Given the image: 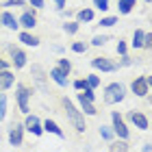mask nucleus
Wrapping results in <instances>:
<instances>
[{
  "label": "nucleus",
  "mask_w": 152,
  "mask_h": 152,
  "mask_svg": "<svg viewBox=\"0 0 152 152\" xmlns=\"http://www.w3.org/2000/svg\"><path fill=\"white\" fill-rule=\"evenodd\" d=\"M61 107H63V113L65 117L70 120V124L76 128V133H85L87 130V124H85V115H83L78 109H76L72 104V100H67V98H61Z\"/></svg>",
  "instance_id": "f257e3e1"
},
{
  "label": "nucleus",
  "mask_w": 152,
  "mask_h": 152,
  "mask_svg": "<svg viewBox=\"0 0 152 152\" xmlns=\"http://www.w3.org/2000/svg\"><path fill=\"white\" fill-rule=\"evenodd\" d=\"M126 98V89L122 83H109L104 87V104H117Z\"/></svg>",
  "instance_id": "f03ea898"
},
{
  "label": "nucleus",
  "mask_w": 152,
  "mask_h": 152,
  "mask_svg": "<svg viewBox=\"0 0 152 152\" xmlns=\"http://www.w3.org/2000/svg\"><path fill=\"white\" fill-rule=\"evenodd\" d=\"M31 89L24 85V83H18L15 85V98H18V109L22 111L24 115H28L31 111V104H28V100H31Z\"/></svg>",
  "instance_id": "7ed1b4c3"
},
{
  "label": "nucleus",
  "mask_w": 152,
  "mask_h": 152,
  "mask_svg": "<svg viewBox=\"0 0 152 152\" xmlns=\"http://www.w3.org/2000/svg\"><path fill=\"white\" fill-rule=\"evenodd\" d=\"M111 122H113V135H117L120 139H128L130 137V130H128V126H126V122H124V117L117 113V111H113L111 113Z\"/></svg>",
  "instance_id": "20e7f679"
},
{
  "label": "nucleus",
  "mask_w": 152,
  "mask_h": 152,
  "mask_svg": "<svg viewBox=\"0 0 152 152\" xmlns=\"http://www.w3.org/2000/svg\"><path fill=\"white\" fill-rule=\"evenodd\" d=\"M9 143H11V146H15V148L24 143V126L20 122H13L9 126Z\"/></svg>",
  "instance_id": "39448f33"
},
{
  "label": "nucleus",
  "mask_w": 152,
  "mask_h": 152,
  "mask_svg": "<svg viewBox=\"0 0 152 152\" xmlns=\"http://www.w3.org/2000/svg\"><path fill=\"white\" fill-rule=\"evenodd\" d=\"M9 57H11V65L15 67V70H22V67L26 65V52L22 50V48L18 46H9Z\"/></svg>",
  "instance_id": "423d86ee"
},
{
  "label": "nucleus",
  "mask_w": 152,
  "mask_h": 152,
  "mask_svg": "<svg viewBox=\"0 0 152 152\" xmlns=\"http://www.w3.org/2000/svg\"><path fill=\"white\" fill-rule=\"evenodd\" d=\"M130 89H133V94L137 96V98H146V96L150 94V85H148L146 76H137V78H133Z\"/></svg>",
  "instance_id": "0eeeda50"
},
{
  "label": "nucleus",
  "mask_w": 152,
  "mask_h": 152,
  "mask_svg": "<svg viewBox=\"0 0 152 152\" xmlns=\"http://www.w3.org/2000/svg\"><path fill=\"white\" fill-rule=\"evenodd\" d=\"M18 24L22 26V28H26V31L35 28V26H37V11L35 9H26L22 15L18 18Z\"/></svg>",
  "instance_id": "6e6552de"
},
{
  "label": "nucleus",
  "mask_w": 152,
  "mask_h": 152,
  "mask_svg": "<svg viewBox=\"0 0 152 152\" xmlns=\"http://www.w3.org/2000/svg\"><path fill=\"white\" fill-rule=\"evenodd\" d=\"M91 65L96 70H102V72H117L120 67H117L115 61H111L109 57H94L91 59Z\"/></svg>",
  "instance_id": "1a4fd4ad"
},
{
  "label": "nucleus",
  "mask_w": 152,
  "mask_h": 152,
  "mask_svg": "<svg viewBox=\"0 0 152 152\" xmlns=\"http://www.w3.org/2000/svg\"><path fill=\"white\" fill-rule=\"evenodd\" d=\"M24 130H31L35 137H41V133H44V128H41V122H39V117L37 115H26V120H24Z\"/></svg>",
  "instance_id": "9d476101"
},
{
  "label": "nucleus",
  "mask_w": 152,
  "mask_h": 152,
  "mask_svg": "<svg viewBox=\"0 0 152 152\" xmlns=\"http://www.w3.org/2000/svg\"><path fill=\"white\" fill-rule=\"evenodd\" d=\"M128 120L135 124L139 130H148V117L143 115L141 111H137V109H133V111H128Z\"/></svg>",
  "instance_id": "9b49d317"
},
{
  "label": "nucleus",
  "mask_w": 152,
  "mask_h": 152,
  "mask_svg": "<svg viewBox=\"0 0 152 152\" xmlns=\"http://www.w3.org/2000/svg\"><path fill=\"white\" fill-rule=\"evenodd\" d=\"M0 24H2V26H7L9 31H18V28H20L18 18L13 15L11 11H2V15H0Z\"/></svg>",
  "instance_id": "f8f14e48"
},
{
  "label": "nucleus",
  "mask_w": 152,
  "mask_h": 152,
  "mask_svg": "<svg viewBox=\"0 0 152 152\" xmlns=\"http://www.w3.org/2000/svg\"><path fill=\"white\" fill-rule=\"evenodd\" d=\"M31 76H33V80H35L37 85L41 87V91H48V89H46V76H44V67H41V65H33Z\"/></svg>",
  "instance_id": "ddd939ff"
},
{
  "label": "nucleus",
  "mask_w": 152,
  "mask_h": 152,
  "mask_svg": "<svg viewBox=\"0 0 152 152\" xmlns=\"http://www.w3.org/2000/svg\"><path fill=\"white\" fill-rule=\"evenodd\" d=\"M13 83H15V76H13L11 70H2L0 72V91H7Z\"/></svg>",
  "instance_id": "4468645a"
},
{
  "label": "nucleus",
  "mask_w": 152,
  "mask_h": 152,
  "mask_svg": "<svg viewBox=\"0 0 152 152\" xmlns=\"http://www.w3.org/2000/svg\"><path fill=\"white\" fill-rule=\"evenodd\" d=\"M50 78L57 83L59 87H67V85H70V80H67V74H63L59 67H50Z\"/></svg>",
  "instance_id": "2eb2a0df"
},
{
  "label": "nucleus",
  "mask_w": 152,
  "mask_h": 152,
  "mask_svg": "<svg viewBox=\"0 0 152 152\" xmlns=\"http://www.w3.org/2000/svg\"><path fill=\"white\" fill-rule=\"evenodd\" d=\"M41 128L48 130V133H52V135H57L59 139H63V137H65V133L59 128V124H57V122H52V120H46L44 124H41Z\"/></svg>",
  "instance_id": "dca6fc26"
},
{
  "label": "nucleus",
  "mask_w": 152,
  "mask_h": 152,
  "mask_svg": "<svg viewBox=\"0 0 152 152\" xmlns=\"http://www.w3.org/2000/svg\"><path fill=\"white\" fill-rule=\"evenodd\" d=\"M78 104H80V109H83V113H85V115H98V109L94 107V102L85 100V98H83V94H78Z\"/></svg>",
  "instance_id": "f3484780"
},
{
  "label": "nucleus",
  "mask_w": 152,
  "mask_h": 152,
  "mask_svg": "<svg viewBox=\"0 0 152 152\" xmlns=\"http://www.w3.org/2000/svg\"><path fill=\"white\" fill-rule=\"evenodd\" d=\"M18 37H20V41H22L24 46H33V48H35V46H39V37L31 35L28 31H22V33H20Z\"/></svg>",
  "instance_id": "a211bd4d"
},
{
  "label": "nucleus",
  "mask_w": 152,
  "mask_h": 152,
  "mask_svg": "<svg viewBox=\"0 0 152 152\" xmlns=\"http://www.w3.org/2000/svg\"><path fill=\"white\" fill-rule=\"evenodd\" d=\"M128 141L126 139H117V141H109V152H128Z\"/></svg>",
  "instance_id": "6ab92c4d"
},
{
  "label": "nucleus",
  "mask_w": 152,
  "mask_h": 152,
  "mask_svg": "<svg viewBox=\"0 0 152 152\" xmlns=\"http://www.w3.org/2000/svg\"><path fill=\"white\" fill-rule=\"evenodd\" d=\"M137 0H117V11L122 13V15H128L130 11H133Z\"/></svg>",
  "instance_id": "aec40b11"
},
{
  "label": "nucleus",
  "mask_w": 152,
  "mask_h": 152,
  "mask_svg": "<svg viewBox=\"0 0 152 152\" xmlns=\"http://www.w3.org/2000/svg\"><path fill=\"white\" fill-rule=\"evenodd\" d=\"M94 20V11L91 9H80L78 13H76V22L83 24V22H91Z\"/></svg>",
  "instance_id": "412c9836"
},
{
  "label": "nucleus",
  "mask_w": 152,
  "mask_h": 152,
  "mask_svg": "<svg viewBox=\"0 0 152 152\" xmlns=\"http://www.w3.org/2000/svg\"><path fill=\"white\" fill-rule=\"evenodd\" d=\"M133 48H143V31L141 28H137L135 33H133Z\"/></svg>",
  "instance_id": "4be33fe9"
},
{
  "label": "nucleus",
  "mask_w": 152,
  "mask_h": 152,
  "mask_svg": "<svg viewBox=\"0 0 152 152\" xmlns=\"http://www.w3.org/2000/svg\"><path fill=\"white\" fill-rule=\"evenodd\" d=\"M57 67H59L63 74H67V76H70V72H72V63H70L67 59H59V65H57Z\"/></svg>",
  "instance_id": "5701e85b"
},
{
  "label": "nucleus",
  "mask_w": 152,
  "mask_h": 152,
  "mask_svg": "<svg viewBox=\"0 0 152 152\" xmlns=\"http://www.w3.org/2000/svg\"><path fill=\"white\" fill-rule=\"evenodd\" d=\"M63 31L67 33V35H76V33H78V22H65Z\"/></svg>",
  "instance_id": "b1692460"
},
{
  "label": "nucleus",
  "mask_w": 152,
  "mask_h": 152,
  "mask_svg": "<svg viewBox=\"0 0 152 152\" xmlns=\"http://www.w3.org/2000/svg\"><path fill=\"white\" fill-rule=\"evenodd\" d=\"M117 24V18L115 15H107V18H102L100 20V26H104V28H111V26Z\"/></svg>",
  "instance_id": "393cba45"
},
{
  "label": "nucleus",
  "mask_w": 152,
  "mask_h": 152,
  "mask_svg": "<svg viewBox=\"0 0 152 152\" xmlns=\"http://www.w3.org/2000/svg\"><path fill=\"white\" fill-rule=\"evenodd\" d=\"M100 137L104 141H113V130L109 128V126H100Z\"/></svg>",
  "instance_id": "a878e982"
},
{
  "label": "nucleus",
  "mask_w": 152,
  "mask_h": 152,
  "mask_svg": "<svg viewBox=\"0 0 152 152\" xmlns=\"http://www.w3.org/2000/svg\"><path fill=\"white\" fill-rule=\"evenodd\" d=\"M85 80H87V85L91 87V89L100 85V76H98V74H87V78H85Z\"/></svg>",
  "instance_id": "bb28decb"
},
{
  "label": "nucleus",
  "mask_w": 152,
  "mask_h": 152,
  "mask_svg": "<svg viewBox=\"0 0 152 152\" xmlns=\"http://www.w3.org/2000/svg\"><path fill=\"white\" fill-rule=\"evenodd\" d=\"M4 115H7V96L0 91V120H4Z\"/></svg>",
  "instance_id": "cd10ccee"
},
{
  "label": "nucleus",
  "mask_w": 152,
  "mask_h": 152,
  "mask_svg": "<svg viewBox=\"0 0 152 152\" xmlns=\"http://www.w3.org/2000/svg\"><path fill=\"white\" fill-rule=\"evenodd\" d=\"M72 85H74V89H78V91H85V89H91V87L87 85V80H85V78H78V80H74Z\"/></svg>",
  "instance_id": "c85d7f7f"
},
{
  "label": "nucleus",
  "mask_w": 152,
  "mask_h": 152,
  "mask_svg": "<svg viewBox=\"0 0 152 152\" xmlns=\"http://www.w3.org/2000/svg\"><path fill=\"white\" fill-rule=\"evenodd\" d=\"M87 44H85V41H74V44H72V50L74 52H87Z\"/></svg>",
  "instance_id": "c756f323"
},
{
  "label": "nucleus",
  "mask_w": 152,
  "mask_h": 152,
  "mask_svg": "<svg viewBox=\"0 0 152 152\" xmlns=\"http://www.w3.org/2000/svg\"><path fill=\"white\" fill-rule=\"evenodd\" d=\"M107 41H109V37H107V35H96V37L91 39V46H104Z\"/></svg>",
  "instance_id": "7c9ffc66"
},
{
  "label": "nucleus",
  "mask_w": 152,
  "mask_h": 152,
  "mask_svg": "<svg viewBox=\"0 0 152 152\" xmlns=\"http://www.w3.org/2000/svg\"><path fill=\"white\" fill-rule=\"evenodd\" d=\"M130 63H133V59H130L128 54H122V59H120V63H117V67H128Z\"/></svg>",
  "instance_id": "2f4dec72"
},
{
  "label": "nucleus",
  "mask_w": 152,
  "mask_h": 152,
  "mask_svg": "<svg viewBox=\"0 0 152 152\" xmlns=\"http://www.w3.org/2000/svg\"><path fill=\"white\" fill-rule=\"evenodd\" d=\"M94 4H96V9H100V11L109 9V0H94Z\"/></svg>",
  "instance_id": "473e14b6"
},
{
  "label": "nucleus",
  "mask_w": 152,
  "mask_h": 152,
  "mask_svg": "<svg viewBox=\"0 0 152 152\" xmlns=\"http://www.w3.org/2000/svg\"><path fill=\"white\" fill-rule=\"evenodd\" d=\"M26 4V0H7L4 7H24Z\"/></svg>",
  "instance_id": "72a5a7b5"
},
{
  "label": "nucleus",
  "mask_w": 152,
  "mask_h": 152,
  "mask_svg": "<svg viewBox=\"0 0 152 152\" xmlns=\"http://www.w3.org/2000/svg\"><path fill=\"white\" fill-rule=\"evenodd\" d=\"M150 46H152V35H150V33H143V48L148 50Z\"/></svg>",
  "instance_id": "f704fd0d"
},
{
  "label": "nucleus",
  "mask_w": 152,
  "mask_h": 152,
  "mask_svg": "<svg viewBox=\"0 0 152 152\" xmlns=\"http://www.w3.org/2000/svg\"><path fill=\"white\" fill-rule=\"evenodd\" d=\"M33 9H44V0H28Z\"/></svg>",
  "instance_id": "c9c22d12"
},
{
  "label": "nucleus",
  "mask_w": 152,
  "mask_h": 152,
  "mask_svg": "<svg viewBox=\"0 0 152 152\" xmlns=\"http://www.w3.org/2000/svg\"><path fill=\"white\" fill-rule=\"evenodd\" d=\"M126 44H124V41H117V54H126Z\"/></svg>",
  "instance_id": "e433bc0d"
},
{
  "label": "nucleus",
  "mask_w": 152,
  "mask_h": 152,
  "mask_svg": "<svg viewBox=\"0 0 152 152\" xmlns=\"http://www.w3.org/2000/svg\"><path fill=\"white\" fill-rule=\"evenodd\" d=\"M65 2L67 0H54V4H57V9L61 11V9H65Z\"/></svg>",
  "instance_id": "4c0bfd02"
},
{
  "label": "nucleus",
  "mask_w": 152,
  "mask_h": 152,
  "mask_svg": "<svg viewBox=\"0 0 152 152\" xmlns=\"http://www.w3.org/2000/svg\"><path fill=\"white\" fill-rule=\"evenodd\" d=\"M2 70H9V63H7V61L0 57V72H2Z\"/></svg>",
  "instance_id": "58836bf2"
},
{
  "label": "nucleus",
  "mask_w": 152,
  "mask_h": 152,
  "mask_svg": "<svg viewBox=\"0 0 152 152\" xmlns=\"http://www.w3.org/2000/svg\"><path fill=\"white\" fill-rule=\"evenodd\" d=\"M143 152H150V141H146V143H143Z\"/></svg>",
  "instance_id": "ea45409f"
},
{
  "label": "nucleus",
  "mask_w": 152,
  "mask_h": 152,
  "mask_svg": "<svg viewBox=\"0 0 152 152\" xmlns=\"http://www.w3.org/2000/svg\"><path fill=\"white\" fill-rule=\"evenodd\" d=\"M143 2H150V0H143Z\"/></svg>",
  "instance_id": "a19ab883"
},
{
  "label": "nucleus",
  "mask_w": 152,
  "mask_h": 152,
  "mask_svg": "<svg viewBox=\"0 0 152 152\" xmlns=\"http://www.w3.org/2000/svg\"><path fill=\"white\" fill-rule=\"evenodd\" d=\"M0 26H2V24H0Z\"/></svg>",
  "instance_id": "79ce46f5"
}]
</instances>
